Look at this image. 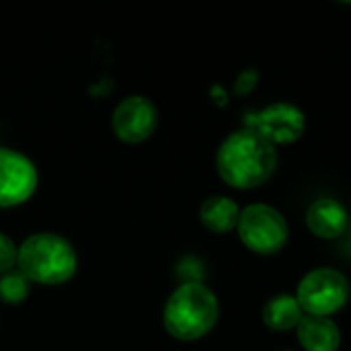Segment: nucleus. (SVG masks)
Here are the masks:
<instances>
[{
    "label": "nucleus",
    "instance_id": "obj_1",
    "mask_svg": "<svg viewBox=\"0 0 351 351\" xmlns=\"http://www.w3.org/2000/svg\"><path fill=\"white\" fill-rule=\"evenodd\" d=\"M276 167V146L249 128L232 132L216 152L218 175L234 189H253L263 185L274 175Z\"/></svg>",
    "mask_w": 351,
    "mask_h": 351
},
{
    "label": "nucleus",
    "instance_id": "obj_2",
    "mask_svg": "<svg viewBox=\"0 0 351 351\" xmlns=\"http://www.w3.org/2000/svg\"><path fill=\"white\" fill-rule=\"evenodd\" d=\"M16 269L39 286H62L78 269V255L68 239L56 232H35L19 245Z\"/></svg>",
    "mask_w": 351,
    "mask_h": 351
},
{
    "label": "nucleus",
    "instance_id": "obj_3",
    "mask_svg": "<svg viewBox=\"0 0 351 351\" xmlns=\"http://www.w3.org/2000/svg\"><path fill=\"white\" fill-rule=\"evenodd\" d=\"M220 306L216 294L202 282L181 284L169 296L162 311L167 333L179 341L206 337L218 323Z\"/></svg>",
    "mask_w": 351,
    "mask_h": 351
},
{
    "label": "nucleus",
    "instance_id": "obj_4",
    "mask_svg": "<svg viewBox=\"0 0 351 351\" xmlns=\"http://www.w3.org/2000/svg\"><path fill=\"white\" fill-rule=\"evenodd\" d=\"M237 230L243 245L257 255H274L288 243V224L284 216L265 204H251L241 210Z\"/></svg>",
    "mask_w": 351,
    "mask_h": 351
},
{
    "label": "nucleus",
    "instance_id": "obj_5",
    "mask_svg": "<svg viewBox=\"0 0 351 351\" xmlns=\"http://www.w3.org/2000/svg\"><path fill=\"white\" fill-rule=\"evenodd\" d=\"M348 298L350 284L346 276L331 267H319L306 274L296 292L302 313L313 317H331L346 306Z\"/></svg>",
    "mask_w": 351,
    "mask_h": 351
},
{
    "label": "nucleus",
    "instance_id": "obj_6",
    "mask_svg": "<svg viewBox=\"0 0 351 351\" xmlns=\"http://www.w3.org/2000/svg\"><path fill=\"white\" fill-rule=\"evenodd\" d=\"M245 128L255 130L267 142L292 144L302 138L306 130L304 113L292 103H271L261 111H251L243 117Z\"/></svg>",
    "mask_w": 351,
    "mask_h": 351
},
{
    "label": "nucleus",
    "instance_id": "obj_7",
    "mask_svg": "<svg viewBox=\"0 0 351 351\" xmlns=\"http://www.w3.org/2000/svg\"><path fill=\"white\" fill-rule=\"evenodd\" d=\"M37 183L35 162L23 152L0 146V210L16 208L31 199Z\"/></svg>",
    "mask_w": 351,
    "mask_h": 351
},
{
    "label": "nucleus",
    "instance_id": "obj_8",
    "mask_svg": "<svg viewBox=\"0 0 351 351\" xmlns=\"http://www.w3.org/2000/svg\"><path fill=\"white\" fill-rule=\"evenodd\" d=\"M158 123L156 105L144 95H130L119 101L111 113V130L125 144L148 140Z\"/></svg>",
    "mask_w": 351,
    "mask_h": 351
},
{
    "label": "nucleus",
    "instance_id": "obj_9",
    "mask_svg": "<svg viewBox=\"0 0 351 351\" xmlns=\"http://www.w3.org/2000/svg\"><path fill=\"white\" fill-rule=\"evenodd\" d=\"M306 226L319 239H337L350 226V214L341 202L333 197H321L311 204L306 212Z\"/></svg>",
    "mask_w": 351,
    "mask_h": 351
},
{
    "label": "nucleus",
    "instance_id": "obj_10",
    "mask_svg": "<svg viewBox=\"0 0 351 351\" xmlns=\"http://www.w3.org/2000/svg\"><path fill=\"white\" fill-rule=\"evenodd\" d=\"M296 331L304 351H337L341 346V331L329 317L304 315Z\"/></svg>",
    "mask_w": 351,
    "mask_h": 351
},
{
    "label": "nucleus",
    "instance_id": "obj_11",
    "mask_svg": "<svg viewBox=\"0 0 351 351\" xmlns=\"http://www.w3.org/2000/svg\"><path fill=\"white\" fill-rule=\"evenodd\" d=\"M241 218V208L234 199L226 195H212L199 208V222L216 234H226L237 228Z\"/></svg>",
    "mask_w": 351,
    "mask_h": 351
},
{
    "label": "nucleus",
    "instance_id": "obj_12",
    "mask_svg": "<svg viewBox=\"0 0 351 351\" xmlns=\"http://www.w3.org/2000/svg\"><path fill=\"white\" fill-rule=\"evenodd\" d=\"M302 317H304V313H302L296 296H290V294L274 296L263 308V323L267 325V329L278 331V333L296 329L298 323L302 321Z\"/></svg>",
    "mask_w": 351,
    "mask_h": 351
},
{
    "label": "nucleus",
    "instance_id": "obj_13",
    "mask_svg": "<svg viewBox=\"0 0 351 351\" xmlns=\"http://www.w3.org/2000/svg\"><path fill=\"white\" fill-rule=\"evenodd\" d=\"M29 290L31 282L19 269L0 276V300L4 304H21L23 300H27Z\"/></svg>",
    "mask_w": 351,
    "mask_h": 351
},
{
    "label": "nucleus",
    "instance_id": "obj_14",
    "mask_svg": "<svg viewBox=\"0 0 351 351\" xmlns=\"http://www.w3.org/2000/svg\"><path fill=\"white\" fill-rule=\"evenodd\" d=\"M16 257H19V247L8 234L0 230V276L16 269Z\"/></svg>",
    "mask_w": 351,
    "mask_h": 351
},
{
    "label": "nucleus",
    "instance_id": "obj_15",
    "mask_svg": "<svg viewBox=\"0 0 351 351\" xmlns=\"http://www.w3.org/2000/svg\"><path fill=\"white\" fill-rule=\"evenodd\" d=\"M257 80H259V72L257 70H245L243 74H239L232 93L237 97H245V95H249L257 86Z\"/></svg>",
    "mask_w": 351,
    "mask_h": 351
},
{
    "label": "nucleus",
    "instance_id": "obj_16",
    "mask_svg": "<svg viewBox=\"0 0 351 351\" xmlns=\"http://www.w3.org/2000/svg\"><path fill=\"white\" fill-rule=\"evenodd\" d=\"M177 271H179V276L183 278V284H191V282H199V280H202V265H199V261L193 259V257L179 261Z\"/></svg>",
    "mask_w": 351,
    "mask_h": 351
}]
</instances>
